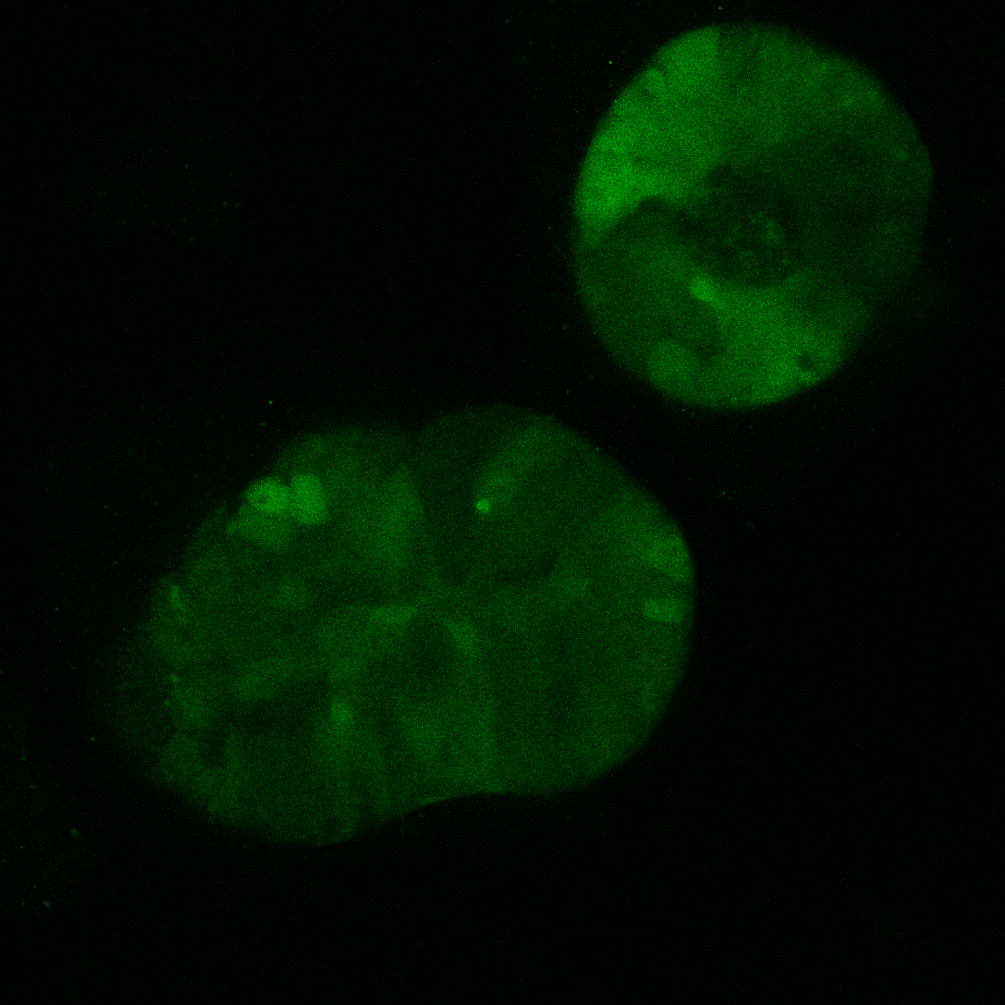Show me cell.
I'll return each mask as SVG.
<instances>
[{
	"label": "cell",
	"instance_id": "6da1fadb",
	"mask_svg": "<svg viewBox=\"0 0 1005 1005\" xmlns=\"http://www.w3.org/2000/svg\"><path fill=\"white\" fill-rule=\"evenodd\" d=\"M611 204L573 244L598 340L659 393L754 409L811 385L831 282L813 208L770 171L701 168Z\"/></svg>",
	"mask_w": 1005,
	"mask_h": 1005
},
{
	"label": "cell",
	"instance_id": "7a4b0ae2",
	"mask_svg": "<svg viewBox=\"0 0 1005 1005\" xmlns=\"http://www.w3.org/2000/svg\"><path fill=\"white\" fill-rule=\"evenodd\" d=\"M484 677L496 737L525 766L594 775L642 745L614 643L588 612L495 623Z\"/></svg>",
	"mask_w": 1005,
	"mask_h": 1005
},
{
	"label": "cell",
	"instance_id": "3957f363",
	"mask_svg": "<svg viewBox=\"0 0 1005 1005\" xmlns=\"http://www.w3.org/2000/svg\"><path fill=\"white\" fill-rule=\"evenodd\" d=\"M291 519L306 526L324 524L330 518V502L320 477L310 472L294 475L289 484Z\"/></svg>",
	"mask_w": 1005,
	"mask_h": 1005
},
{
	"label": "cell",
	"instance_id": "277c9868",
	"mask_svg": "<svg viewBox=\"0 0 1005 1005\" xmlns=\"http://www.w3.org/2000/svg\"><path fill=\"white\" fill-rule=\"evenodd\" d=\"M290 518L271 516L244 506L239 517V531L247 541L263 548L279 551L286 548L296 534Z\"/></svg>",
	"mask_w": 1005,
	"mask_h": 1005
},
{
	"label": "cell",
	"instance_id": "5b68a950",
	"mask_svg": "<svg viewBox=\"0 0 1005 1005\" xmlns=\"http://www.w3.org/2000/svg\"><path fill=\"white\" fill-rule=\"evenodd\" d=\"M247 505L271 516L291 519V492L289 485L277 478H264L247 490Z\"/></svg>",
	"mask_w": 1005,
	"mask_h": 1005
},
{
	"label": "cell",
	"instance_id": "8992f818",
	"mask_svg": "<svg viewBox=\"0 0 1005 1005\" xmlns=\"http://www.w3.org/2000/svg\"><path fill=\"white\" fill-rule=\"evenodd\" d=\"M211 703L210 696L197 682L183 686L177 694L180 718L191 728L198 729L206 724L211 717Z\"/></svg>",
	"mask_w": 1005,
	"mask_h": 1005
},
{
	"label": "cell",
	"instance_id": "52a82bcc",
	"mask_svg": "<svg viewBox=\"0 0 1005 1005\" xmlns=\"http://www.w3.org/2000/svg\"><path fill=\"white\" fill-rule=\"evenodd\" d=\"M719 154L721 155L720 157H719L717 152L715 151V154L717 155V158H714V157H711L710 159L708 158L710 163H711V161H714V159H720V158H728V161H729V156H728V154H727L726 150L719 151ZM734 158H744V159H746V162L747 161H753V162H757V163H761V164H764L766 165L771 166V168H774L775 171H777L779 169V167L777 165H775V164L777 163L775 161V159H773V158H771L768 155L759 154V153H755V152H751V154H750V151L737 150V151H733V155H732V151H731V159H732V163H733ZM703 163H706L704 161V158H703ZM698 168H700V167H698ZM684 169H689V168H685V166H683V165H682V167H681V165H677L675 167H672V168L665 171L664 174H662L658 175L657 177L652 179L651 181H648V182L642 184V186H640V185H637V186H640V187L635 186V188L639 189V188L645 187V186H648V185H652V184L658 183V182H660L662 180H664V179H666V178H668V177H670L673 174H679V173H681V171H682ZM689 170H691V169H689ZM780 176H781V175H780ZM793 187L798 189V191L801 193V194L803 195L804 198L806 197L807 199H809L807 197V195L803 193V191L799 186L795 185ZM635 188H633V190H635ZM631 191H632V190H631Z\"/></svg>",
	"mask_w": 1005,
	"mask_h": 1005
},
{
	"label": "cell",
	"instance_id": "ba28073f",
	"mask_svg": "<svg viewBox=\"0 0 1005 1005\" xmlns=\"http://www.w3.org/2000/svg\"><path fill=\"white\" fill-rule=\"evenodd\" d=\"M155 642L159 649L175 663H184L190 656L192 649L189 644L182 640L181 635L167 628L155 631Z\"/></svg>",
	"mask_w": 1005,
	"mask_h": 1005
},
{
	"label": "cell",
	"instance_id": "9c48e42d",
	"mask_svg": "<svg viewBox=\"0 0 1005 1005\" xmlns=\"http://www.w3.org/2000/svg\"><path fill=\"white\" fill-rule=\"evenodd\" d=\"M309 599V590L306 585L298 579H287L278 588V603L287 609L302 608Z\"/></svg>",
	"mask_w": 1005,
	"mask_h": 1005
},
{
	"label": "cell",
	"instance_id": "30bf717a",
	"mask_svg": "<svg viewBox=\"0 0 1005 1005\" xmlns=\"http://www.w3.org/2000/svg\"><path fill=\"white\" fill-rule=\"evenodd\" d=\"M354 712L352 704L344 697H337L329 708L330 727L347 734L353 727Z\"/></svg>",
	"mask_w": 1005,
	"mask_h": 1005
},
{
	"label": "cell",
	"instance_id": "8fae6325",
	"mask_svg": "<svg viewBox=\"0 0 1005 1005\" xmlns=\"http://www.w3.org/2000/svg\"><path fill=\"white\" fill-rule=\"evenodd\" d=\"M477 510L481 512H488L490 511V504L486 500L480 501L477 504Z\"/></svg>",
	"mask_w": 1005,
	"mask_h": 1005
},
{
	"label": "cell",
	"instance_id": "7c38bea8",
	"mask_svg": "<svg viewBox=\"0 0 1005 1005\" xmlns=\"http://www.w3.org/2000/svg\"><path fill=\"white\" fill-rule=\"evenodd\" d=\"M95 194H96V197L104 198V197H105V195H106V193H105V191H104L103 189H101V190H97V191L95 192Z\"/></svg>",
	"mask_w": 1005,
	"mask_h": 1005
}]
</instances>
